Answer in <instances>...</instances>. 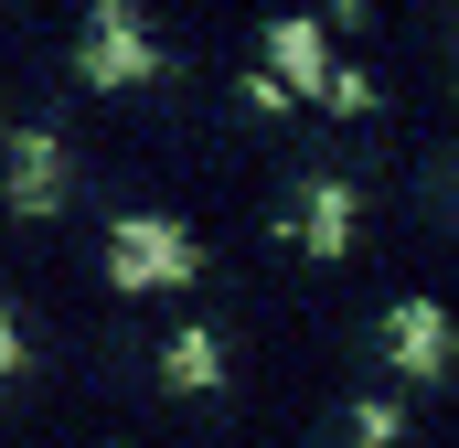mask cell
I'll list each match as a JSON object with an SVG mask.
<instances>
[{"label":"cell","instance_id":"6da1fadb","mask_svg":"<svg viewBox=\"0 0 459 448\" xmlns=\"http://www.w3.org/2000/svg\"><path fill=\"white\" fill-rule=\"evenodd\" d=\"M182 267H193V246H182V224H171V214H128V224L108 235V278H128V289H171Z\"/></svg>","mask_w":459,"mask_h":448},{"label":"cell","instance_id":"7a4b0ae2","mask_svg":"<svg viewBox=\"0 0 459 448\" xmlns=\"http://www.w3.org/2000/svg\"><path fill=\"white\" fill-rule=\"evenodd\" d=\"M385 363L417 374V384L449 374V321H438V299H395V321H385Z\"/></svg>","mask_w":459,"mask_h":448},{"label":"cell","instance_id":"3957f363","mask_svg":"<svg viewBox=\"0 0 459 448\" xmlns=\"http://www.w3.org/2000/svg\"><path fill=\"white\" fill-rule=\"evenodd\" d=\"M342 214H352L342 182H310V193H299V235H310V246H342Z\"/></svg>","mask_w":459,"mask_h":448},{"label":"cell","instance_id":"277c9868","mask_svg":"<svg viewBox=\"0 0 459 448\" xmlns=\"http://www.w3.org/2000/svg\"><path fill=\"white\" fill-rule=\"evenodd\" d=\"M267 54H278L289 75H321V32H310V22H278V32H267Z\"/></svg>","mask_w":459,"mask_h":448},{"label":"cell","instance_id":"5b68a950","mask_svg":"<svg viewBox=\"0 0 459 448\" xmlns=\"http://www.w3.org/2000/svg\"><path fill=\"white\" fill-rule=\"evenodd\" d=\"M171 374H182V384H214V341L182 332V341H171Z\"/></svg>","mask_w":459,"mask_h":448},{"label":"cell","instance_id":"8992f818","mask_svg":"<svg viewBox=\"0 0 459 448\" xmlns=\"http://www.w3.org/2000/svg\"><path fill=\"white\" fill-rule=\"evenodd\" d=\"M0 363H11V321H0Z\"/></svg>","mask_w":459,"mask_h":448}]
</instances>
